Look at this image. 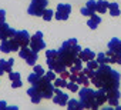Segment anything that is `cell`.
Segmentation results:
<instances>
[{
	"mask_svg": "<svg viewBox=\"0 0 121 110\" xmlns=\"http://www.w3.org/2000/svg\"><path fill=\"white\" fill-rule=\"evenodd\" d=\"M81 14H84V16H90V17H91L94 13H93V12H90L87 7H83V9H81Z\"/></svg>",
	"mask_w": 121,
	"mask_h": 110,
	"instance_id": "f35d334b",
	"label": "cell"
},
{
	"mask_svg": "<svg viewBox=\"0 0 121 110\" xmlns=\"http://www.w3.org/2000/svg\"><path fill=\"white\" fill-rule=\"evenodd\" d=\"M101 110H115V109H112V107H111V106H110V107H103V109H101Z\"/></svg>",
	"mask_w": 121,
	"mask_h": 110,
	"instance_id": "7dc6e473",
	"label": "cell"
},
{
	"mask_svg": "<svg viewBox=\"0 0 121 110\" xmlns=\"http://www.w3.org/2000/svg\"><path fill=\"white\" fill-rule=\"evenodd\" d=\"M44 76H46V77H47V79H48L50 82H54V80H56V72H53V70L47 72V73H46Z\"/></svg>",
	"mask_w": 121,
	"mask_h": 110,
	"instance_id": "8d00e7d4",
	"label": "cell"
},
{
	"mask_svg": "<svg viewBox=\"0 0 121 110\" xmlns=\"http://www.w3.org/2000/svg\"><path fill=\"white\" fill-rule=\"evenodd\" d=\"M115 110H121V106L118 104V106H115Z\"/></svg>",
	"mask_w": 121,
	"mask_h": 110,
	"instance_id": "681fc988",
	"label": "cell"
},
{
	"mask_svg": "<svg viewBox=\"0 0 121 110\" xmlns=\"http://www.w3.org/2000/svg\"><path fill=\"white\" fill-rule=\"evenodd\" d=\"M77 84H83V86H88L90 84V79L83 73V70H80V72H77V82H76Z\"/></svg>",
	"mask_w": 121,
	"mask_h": 110,
	"instance_id": "e0dca14e",
	"label": "cell"
},
{
	"mask_svg": "<svg viewBox=\"0 0 121 110\" xmlns=\"http://www.w3.org/2000/svg\"><path fill=\"white\" fill-rule=\"evenodd\" d=\"M115 63L121 64V54L120 53H117V56H115Z\"/></svg>",
	"mask_w": 121,
	"mask_h": 110,
	"instance_id": "f6af8a7d",
	"label": "cell"
},
{
	"mask_svg": "<svg viewBox=\"0 0 121 110\" xmlns=\"http://www.w3.org/2000/svg\"><path fill=\"white\" fill-rule=\"evenodd\" d=\"M108 5H110V3H107L105 0H98V2H97V9H95V12H98V13H105V12L108 10Z\"/></svg>",
	"mask_w": 121,
	"mask_h": 110,
	"instance_id": "44dd1931",
	"label": "cell"
},
{
	"mask_svg": "<svg viewBox=\"0 0 121 110\" xmlns=\"http://www.w3.org/2000/svg\"><path fill=\"white\" fill-rule=\"evenodd\" d=\"M120 73L112 70L108 64H100L98 69L95 70L94 76L91 77V83L100 89H105V90H110V89H118L120 86Z\"/></svg>",
	"mask_w": 121,
	"mask_h": 110,
	"instance_id": "6da1fadb",
	"label": "cell"
},
{
	"mask_svg": "<svg viewBox=\"0 0 121 110\" xmlns=\"http://www.w3.org/2000/svg\"><path fill=\"white\" fill-rule=\"evenodd\" d=\"M81 63H83V60H81L80 57H77V59L74 60V64H73V66H71V69H70V73H77V72L83 70Z\"/></svg>",
	"mask_w": 121,
	"mask_h": 110,
	"instance_id": "603a6c76",
	"label": "cell"
},
{
	"mask_svg": "<svg viewBox=\"0 0 121 110\" xmlns=\"http://www.w3.org/2000/svg\"><path fill=\"white\" fill-rule=\"evenodd\" d=\"M78 57L83 62H90V60L95 59V53L93 50H90V49H81V51L78 53Z\"/></svg>",
	"mask_w": 121,
	"mask_h": 110,
	"instance_id": "7c38bea8",
	"label": "cell"
},
{
	"mask_svg": "<svg viewBox=\"0 0 121 110\" xmlns=\"http://www.w3.org/2000/svg\"><path fill=\"white\" fill-rule=\"evenodd\" d=\"M54 87H58V89H63V87H67V82H66V79H56L54 80Z\"/></svg>",
	"mask_w": 121,
	"mask_h": 110,
	"instance_id": "f1b7e54d",
	"label": "cell"
},
{
	"mask_svg": "<svg viewBox=\"0 0 121 110\" xmlns=\"http://www.w3.org/2000/svg\"><path fill=\"white\" fill-rule=\"evenodd\" d=\"M108 9H110V14L111 16H118L120 14V7H118V5L117 3H110L108 5Z\"/></svg>",
	"mask_w": 121,
	"mask_h": 110,
	"instance_id": "4316f807",
	"label": "cell"
},
{
	"mask_svg": "<svg viewBox=\"0 0 121 110\" xmlns=\"http://www.w3.org/2000/svg\"><path fill=\"white\" fill-rule=\"evenodd\" d=\"M3 73H4V70H3V69H2V66H0V76H2V74H3Z\"/></svg>",
	"mask_w": 121,
	"mask_h": 110,
	"instance_id": "c3c4849f",
	"label": "cell"
},
{
	"mask_svg": "<svg viewBox=\"0 0 121 110\" xmlns=\"http://www.w3.org/2000/svg\"><path fill=\"white\" fill-rule=\"evenodd\" d=\"M0 50H2L3 53H10V51H12V43H10V39L2 40V44H0Z\"/></svg>",
	"mask_w": 121,
	"mask_h": 110,
	"instance_id": "7402d4cb",
	"label": "cell"
},
{
	"mask_svg": "<svg viewBox=\"0 0 121 110\" xmlns=\"http://www.w3.org/2000/svg\"><path fill=\"white\" fill-rule=\"evenodd\" d=\"M34 87L41 93V97L43 99H53V93H54V84L46 77V76H41L40 80L34 84Z\"/></svg>",
	"mask_w": 121,
	"mask_h": 110,
	"instance_id": "3957f363",
	"label": "cell"
},
{
	"mask_svg": "<svg viewBox=\"0 0 121 110\" xmlns=\"http://www.w3.org/2000/svg\"><path fill=\"white\" fill-rule=\"evenodd\" d=\"M46 57L47 59H56L57 57V50H47L46 51Z\"/></svg>",
	"mask_w": 121,
	"mask_h": 110,
	"instance_id": "836d02e7",
	"label": "cell"
},
{
	"mask_svg": "<svg viewBox=\"0 0 121 110\" xmlns=\"http://www.w3.org/2000/svg\"><path fill=\"white\" fill-rule=\"evenodd\" d=\"M14 64V59H9V60H0V66H2V69L7 73L12 72V67Z\"/></svg>",
	"mask_w": 121,
	"mask_h": 110,
	"instance_id": "ac0fdd59",
	"label": "cell"
},
{
	"mask_svg": "<svg viewBox=\"0 0 121 110\" xmlns=\"http://www.w3.org/2000/svg\"><path fill=\"white\" fill-rule=\"evenodd\" d=\"M67 89L70 92H78V84L76 82H70V83H67Z\"/></svg>",
	"mask_w": 121,
	"mask_h": 110,
	"instance_id": "d6a6232c",
	"label": "cell"
},
{
	"mask_svg": "<svg viewBox=\"0 0 121 110\" xmlns=\"http://www.w3.org/2000/svg\"><path fill=\"white\" fill-rule=\"evenodd\" d=\"M53 10H50V9H46L44 12H43V19L46 20V22H50L51 19H53Z\"/></svg>",
	"mask_w": 121,
	"mask_h": 110,
	"instance_id": "f546056e",
	"label": "cell"
},
{
	"mask_svg": "<svg viewBox=\"0 0 121 110\" xmlns=\"http://www.w3.org/2000/svg\"><path fill=\"white\" fill-rule=\"evenodd\" d=\"M47 66H48L50 70H53V72H56V73H61V72L67 70L66 66L60 62L57 57H56V59H47Z\"/></svg>",
	"mask_w": 121,
	"mask_h": 110,
	"instance_id": "30bf717a",
	"label": "cell"
},
{
	"mask_svg": "<svg viewBox=\"0 0 121 110\" xmlns=\"http://www.w3.org/2000/svg\"><path fill=\"white\" fill-rule=\"evenodd\" d=\"M6 109H7V103L4 100H2L0 101V110H6Z\"/></svg>",
	"mask_w": 121,
	"mask_h": 110,
	"instance_id": "ee69618b",
	"label": "cell"
},
{
	"mask_svg": "<svg viewBox=\"0 0 121 110\" xmlns=\"http://www.w3.org/2000/svg\"><path fill=\"white\" fill-rule=\"evenodd\" d=\"M98 62L97 60H90V62H87V67L88 69H91V70H97L98 69Z\"/></svg>",
	"mask_w": 121,
	"mask_h": 110,
	"instance_id": "1f68e13d",
	"label": "cell"
},
{
	"mask_svg": "<svg viewBox=\"0 0 121 110\" xmlns=\"http://www.w3.org/2000/svg\"><path fill=\"white\" fill-rule=\"evenodd\" d=\"M121 93L118 92V89H110L107 90V101L110 106H118V100H120Z\"/></svg>",
	"mask_w": 121,
	"mask_h": 110,
	"instance_id": "8fae6325",
	"label": "cell"
},
{
	"mask_svg": "<svg viewBox=\"0 0 121 110\" xmlns=\"http://www.w3.org/2000/svg\"><path fill=\"white\" fill-rule=\"evenodd\" d=\"M27 94H29V97L31 99V101H33L34 104L40 103V101H41V99H43V97H41V93H40L34 86H31V87L27 90Z\"/></svg>",
	"mask_w": 121,
	"mask_h": 110,
	"instance_id": "4fadbf2b",
	"label": "cell"
},
{
	"mask_svg": "<svg viewBox=\"0 0 121 110\" xmlns=\"http://www.w3.org/2000/svg\"><path fill=\"white\" fill-rule=\"evenodd\" d=\"M16 32H17V30H14L13 27H7V29L3 32V33H0V39H2V40H6V39H12V37H14Z\"/></svg>",
	"mask_w": 121,
	"mask_h": 110,
	"instance_id": "ffe728a7",
	"label": "cell"
},
{
	"mask_svg": "<svg viewBox=\"0 0 121 110\" xmlns=\"http://www.w3.org/2000/svg\"><path fill=\"white\" fill-rule=\"evenodd\" d=\"M31 53V49L29 47V46H26V47H20V50H19V56L22 57V59H27V56Z\"/></svg>",
	"mask_w": 121,
	"mask_h": 110,
	"instance_id": "484cf974",
	"label": "cell"
},
{
	"mask_svg": "<svg viewBox=\"0 0 121 110\" xmlns=\"http://www.w3.org/2000/svg\"><path fill=\"white\" fill-rule=\"evenodd\" d=\"M70 13H71V6L69 3H60L57 6V10L54 13V17L57 20H67Z\"/></svg>",
	"mask_w": 121,
	"mask_h": 110,
	"instance_id": "52a82bcc",
	"label": "cell"
},
{
	"mask_svg": "<svg viewBox=\"0 0 121 110\" xmlns=\"http://www.w3.org/2000/svg\"><path fill=\"white\" fill-rule=\"evenodd\" d=\"M30 49L36 53H39L41 49H46V43L43 40V33L41 32H37L34 36L30 37Z\"/></svg>",
	"mask_w": 121,
	"mask_h": 110,
	"instance_id": "8992f818",
	"label": "cell"
},
{
	"mask_svg": "<svg viewBox=\"0 0 121 110\" xmlns=\"http://www.w3.org/2000/svg\"><path fill=\"white\" fill-rule=\"evenodd\" d=\"M67 109L69 110H83V104L80 100H76V99H70L69 103H67Z\"/></svg>",
	"mask_w": 121,
	"mask_h": 110,
	"instance_id": "2e32d148",
	"label": "cell"
},
{
	"mask_svg": "<svg viewBox=\"0 0 121 110\" xmlns=\"http://www.w3.org/2000/svg\"><path fill=\"white\" fill-rule=\"evenodd\" d=\"M14 40L19 43L20 47H26V46H29V43H30V34H29L26 30L16 32V34H14Z\"/></svg>",
	"mask_w": 121,
	"mask_h": 110,
	"instance_id": "9c48e42d",
	"label": "cell"
},
{
	"mask_svg": "<svg viewBox=\"0 0 121 110\" xmlns=\"http://www.w3.org/2000/svg\"><path fill=\"white\" fill-rule=\"evenodd\" d=\"M4 19H6V12L0 9V22H4Z\"/></svg>",
	"mask_w": 121,
	"mask_h": 110,
	"instance_id": "7bdbcfd3",
	"label": "cell"
},
{
	"mask_svg": "<svg viewBox=\"0 0 121 110\" xmlns=\"http://www.w3.org/2000/svg\"><path fill=\"white\" fill-rule=\"evenodd\" d=\"M6 110H19V107H17V106H7Z\"/></svg>",
	"mask_w": 121,
	"mask_h": 110,
	"instance_id": "bcb514c9",
	"label": "cell"
},
{
	"mask_svg": "<svg viewBox=\"0 0 121 110\" xmlns=\"http://www.w3.org/2000/svg\"><path fill=\"white\" fill-rule=\"evenodd\" d=\"M83 73L88 77V79H91L93 76H94V73H95V70H91V69H88V67H86V69H83Z\"/></svg>",
	"mask_w": 121,
	"mask_h": 110,
	"instance_id": "e575fe53",
	"label": "cell"
},
{
	"mask_svg": "<svg viewBox=\"0 0 121 110\" xmlns=\"http://www.w3.org/2000/svg\"><path fill=\"white\" fill-rule=\"evenodd\" d=\"M22 84H23V83H22V79H19V80H14V82L12 83V87H13V89H17V87H22Z\"/></svg>",
	"mask_w": 121,
	"mask_h": 110,
	"instance_id": "ab89813d",
	"label": "cell"
},
{
	"mask_svg": "<svg viewBox=\"0 0 121 110\" xmlns=\"http://www.w3.org/2000/svg\"><path fill=\"white\" fill-rule=\"evenodd\" d=\"M47 0H31V3L29 6V14L31 16H43V12L47 7Z\"/></svg>",
	"mask_w": 121,
	"mask_h": 110,
	"instance_id": "5b68a950",
	"label": "cell"
},
{
	"mask_svg": "<svg viewBox=\"0 0 121 110\" xmlns=\"http://www.w3.org/2000/svg\"><path fill=\"white\" fill-rule=\"evenodd\" d=\"M95 101L98 103V106H103L105 101H107V90L100 87L97 92H95Z\"/></svg>",
	"mask_w": 121,
	"mask_h": 110,
	"instance_id": "9a60e30c",
	"label": "cell"
},
{
	"mask_svg": "<svg viewBox=\"0 0 121 110\" xmlns=\"http://www.w3.org/2000/svg\"><path fill=\"white\" fill-rule=\"evenodd\" d=\"M9 79H10L12 82L19 80V79H20V73H17V72H10V73H9Z\"/></svg>",
	"mask_w": 121,
	"mask_h": 110,
	"instance_id": "d590c367",
	"label": "cell"
},
{
	"mask_svg": "<svg viewBox=\"0 0 121 110\" xmlns=\"http://www.w3.org/2000/svg\"><path fill=\"white\" fill-rule=\"evenodd\" d=\"M100 23H101V17H100V16H97V14H93V16H91V19L88 20L87 26H88L90 29H93V30H94V29H97V26H98Z\"/></svg>",
	"mask_w": 121,
	"mask_h": 110,
	"instance_id": "d6986e66",
	"label": "cell"
},
{
	"mask_svg": "<svg viewBox=\"0 0 121 110\" xmlns=\"http://www.w3.org/2000/svg\"><path fill=\"white\" fill-rule=\"evenodd\" d=\"M34 73H37L39 76H44V69H43L41 66H37V64H34Z\"/></svg>",
	"mask_w": 121,
	"mask_h": 110,
	"instance_id": "74e56055",
	"label": "cell"
},
{
	"mask_svg": "<svg viewBox=\"0 0 121 110\" xmlns=\"http://www.w3.org/2000/svg\"><path fill=\"white\" fill-rule=\"evenodd\" d=\"M60 74H61V79H69L70 77V72H67V70H64V72H61V73H60Z\"/></svg>",
	"mask_w": 121,
	"mask_h": 110,
	"instance_id": "b9f144b4",
	"label": "cell"
},
{
	"mask_svg": "<svg viewBox=\"0 0 121 110\" xmlns=\"http://www.w3.org/2000/svg\"><path fill=\"white\" fill-rule=\"evenodd\" d=\"M108 50L112 51V53H120L121 54V39L112 37L108 43Z\"/></svg>",
	"mask_w": 121,
	"mask_h": 110,
	"instance_id": "5bb4252c",
	"label": "cell"
},
{
	"mask_svg": "<svg viewBox=\"0 0 121 110\" xmlns=\"http://www.w3.org/2000/svg\"><path fill=\"white\" fill-rule=\"evenodd\" d=\"M69 94H66L64 92H61L58 87L54 89V96H53V101L56 104H60V106H67L69 103Z\"/></svg>",
	"mask_w": 121,
	"mask_h": 110,
	"instance_id": "ba28073f",
	"label": "cell"
},
{
	"mask_svg": "<svg viewBox=\"0 0 121 110\" xmlns=\"http://www.w3.org/2000/svg\"><path fill=\"white\" fill-rule=\"evenodd\" d=\"M80 51H81V47L77 44V40L76 39H69L57 50V59L66 67H71L74 64V60L78 57Z\"/></svg>",
	"mask_w": 121,
	"mask_h": 110,
	"instance_id": "7a4b0ae2",
	"label": "cell"
},
{
	"mask_svg": "<svg viewBox=\"0 0 121 110\" xmlns=\"http://www.w3.org/2000/svg\"><path fill=\"white\" fill-rule=\"evenodd\" d=\"M7 27H9V24H7L6 22H0V33H3Z\"/></svg>",
	"mask_w": 121,
	"mask_h": 110,
	"instance_id": "60d3db41",
	"label": "cell"
},
{
	"mask_svg": "<svg viewBox=\"0 0 121 110\" xmlns=\"http://www.w3.org/2000/svg\"><path fill=\"white\" fill-rule=\"evenodd\" d=\"M97 62H98V64H108L110 59H108V56L105 53H98L97 54Z\"/></svg>",
	"mask_w": 121,
	"mask_h": 110,
	"instance_id": "d4e9b609",
	"label": "cell"
},
{
	"mask_svg": "<svg viewBox=\"0 0 121 110\" xmlns=\"http://www.w3.org/2000/svg\"><path fill=\"white\" fill-rule=\"evenodd\" d=\"M40 77H41V76H39L37 73H34V72H33V73H30V74H29L27 80H29V83H30L31 86H34V84H36V83L40 80Z\"/></svg>",
	"mask_w": 121,
	"mask_h": 110,
	"instance_id": "83f0119b",
	"label": "cell"
},
{
	"mask_svg": "<svg viewBox=\"0 0 121 110\" xmlns=\"http://www.w3.org/2000/svg\"><path fill=\"white\" fill-rule=\"evenodd\" d=\"M90 12H95V9H97V2H94V0H88V2H87V6H86Z\"/></svg>",
	"mask_w": 121,
	"mask_h": 110,
	"instance_id": "4dcf8cb0",
	"label": "cell"
},
{
	"mask_svg": "<svg viewBox=\"0 0 121 110\" xmlns=\"http://www.w3.org/2000/svg\"><path fill=\"white\" fill-rule=\"evenodd\" d=\"M78 94H80V101L83 104L84 109H93L94 103H95V92L88 89L87 86H84L83 89L78 90Z\"/></svg>",
	"mask_w": 121,
	"mask_h": 110,
	"instance_id": "277c9868",
	"label": "cell"
},
{
	"mask_svg": "<svg viewBox=\"0 0 121 110\" xmlns=\"http://www.w3.org/2000/svg\"><path fill=\"white\" fill-rule=\"evenodd\" d=\"M37 59H39L37 53L31 50V53L29 54V56H27V59H26V63H27L29 66H34V64H36V62H37Z\"/></svg>",
	"mask_w": 121,
	"mask_h": 110,
	"instance_id": "cb8c5ba5",
	"label": "cell"
}]
</instances>
